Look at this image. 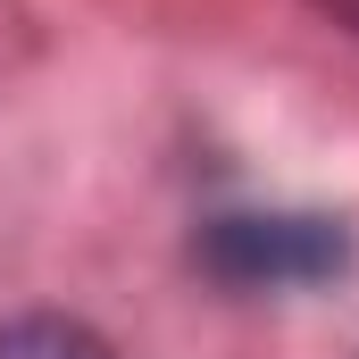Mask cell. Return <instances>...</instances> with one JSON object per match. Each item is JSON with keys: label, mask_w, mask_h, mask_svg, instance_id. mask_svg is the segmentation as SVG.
I'll return each instance as SVG.
<instances>
[{"label": "cell", "mask_w": 359, "mask_h": 359, "mask_svg": "<svg viewBox=\"0 0 359 359\" xmlns=\"http://www.w3.org/2000/svg\"><path fill=\"white\" fill-rule=\"evenodd\" d=\"M0 359H117L84 318H8L0 326Z\"/></svg>", "instance_id": "7a4b0ae2"}, {"label": "cell", "mask_w": 359, "mask_h": 359, "mask_svg": "<svg viewBox=\"0 0 359 359\" xmlns=\"http://www.w3.org/2000/svg\"><path fill=\"white\" fill-rule=\"evenodd\" d=\"M209 268L226 284H309L343 268V226L326 217H217Z\"/></svg>", "instance_id": "6da1fadb"}]
</instances>
